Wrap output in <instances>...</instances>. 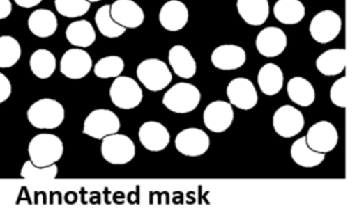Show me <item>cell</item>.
<instances>
[{
    "instance_id": "cell-9",
    "label": "cell",
    "mask_w": 357,
    "mask_h": 215,
    "mask_svg": "<svg viewBox=\"0 0 357 215\" xmlns=\"http://www.w3.org/2000/svg\"><path fill=\"white\" fill-rule=\"evenodd\" d=\"M304 115L298 109L285 104L280 106L273 116L275 133L283 138H292L304 129Z\"/></svg>"
},
{
    "instance_id": "cell-19",
    "label": "cell",
    "mask_w": 357,
    "mask_h": 215,
    "mask_svg": "<svg viewBox=\"0 0 357 215\" xmlns=\"http://www.w3.org/2000/svg\"><path fill=\"white\" fill-rule=\"evenodd\" d=\"M189 21V10L181 0H169L160 8V22L169 31H178Z\"/></svg>"
},
{
    "instance_id": "cell-33",
    "label": "cell",
    "mask_w": 357,
    "mask_h": 215,
    "mask_svg": "<svg viewBox=\"0 0 357 215\" xmlns=\"http://www.w3.org/2000/svg\"><path fill=\"white\" fill-rule=\"evenodd\" d=\"M91 3L87 0H55V8L66 18H77L89 13Z\"/></svg>"
},
{
    "instance_id": "cell-12",
    "label": "cell",
    "mask_w": 357,
    "mask_h": 215,
    "mask_svg": "<svg viewBox=\"0 0 357 215\" xmlns=\"http://www.w3.org/2000/svg\"><path fill=\"white\" fill-rule=\"evenodd\" d=\"M91 69H93V58L86 50L72 48L62 56L60 71L68 79H83L89 75Z\"/></svg>"
},
{
    "instance_id": "cell-2",
    "label": "cell",
    "mask_w": 357,
    "mask_h": 215,
    "mask_svg": "<svg viewBox=\"0 0 357 215\" xmlns=\"http://www.w3.org/2000/svg\"><path fill=\"white\" fill-rule=\"evenodd\" d=\"M26 117L29 122L36 129H54L63 123L66 110L58 100L43 98L29 108Z\"/></svg>"
},
{
    "instance_id": "cell-31",
    "label": "cell",
    "mask_w": 357,
    "mask_h": 215,
    "mask_svg": "<svg viewBox=\"0 0 357 215\" xmlns=\"http://www.w3.org/2000/svg\"><path fill=\"white\" fill-rule=\"evenodd\" d=\"M22 58V45L12 35L0 37V68H11Z\"/></svg>"
},
{
    "instance_id": "cell-10",
    "label": "cell",
    "mask_w": 357,
    "mask_h": 215,
    "mask_svg": "<svg viewBox=\"0 0 357 215\" xmlns=\"http://www.w3.org/2000/svg\"><path fill=\"white\" fill-rule=\"evenodd\" d=\"M210 144L208 134L197 127L183 129L175 138V148L181 154L188 157L202 156L208 152Z\"/></svg>"
},
{
    "instance_id": "cell-22",
    "label": "cell",
    "mask_w": 357,
    "mask_h": 215,
    "mask_svg": "<svg viewBox=\"0 0 357 215\" xmlns=\"http://www.w3.org/2000/svg\"><path fill=\"white\" fill-rule=\"evenodd\" d=\"M29 29L38 38L52 37L57 31L58 19L52 10L39 8L29 17Z\"/></svg>"
},
{
    "instance_id": "cell-4",
    "label": "cell",
    "mask_w": 357,
    "mask_h": 215,
    "mask_svg": "<svg viewBox=\"0 0 357 215\" xmlns=\"http://www.w3.org/2000/svg\"><path fill=\"white\" fill-rule=\"evenodd\" d=\"M137 75L144 87L151 92L162 91L172 81L170 69L160 58H147L139 63Z\"/></svg>"
},
{
    "instance_id": "cell-36",
    "label": "cell",
    "mask_w": 357,
    "mask_h": 215,
    "mask_svg": "<svg viewBox=\"0 0 357 215\" xmlns=\"http://www.w3.org/2000/svg\"><path fill=\"white\" fill-rule=\"evenodd\" d=\"M12 94V83L3 73L0 72V104L7 102Z\"/></svg>"
},
{
    "instance_id": "cell-21",
    "label": "cell",
    "mask_w": 357,
    "mask_h": 215,
    "mask_svg": "<svg viewBox=\"0 0 357 215\" xmlns=\"http://www.w3.org/2000/svg\"><path fill=\"white\" fill-rule=\"evenodd\" d=\"M237 10L248 25L260 26L268 19V0H237Z\"/></svg>"
},
{
    "instance_id": "cell-25",
    "label": "cell",
    "mask_w": 357,
    "mask_h": 215,
    "mask_svg": "<svg viewBox=\"0 0 357 215\" xmlns=\"http://www.w3.org/2000/svg\"><path fill=\"white\" fill-rule=\"evenodd\" d=\"M66 37L72 45L86 48L95 43L97 33L89 21L77 20L68 25Z\"/></svg>"
},
{
    "instance_id": "cell-28",
    "label": "cell",
    "mask_w": 357,
    "mask_h": 215,
    "mask_svg": "<svg viewBox=\"0 0 357 215\" xmlns=\"http://www.w3.org/2000/svg\"><path fill=\"white\" fill-rule=\"evenodd\" d=\"M288 97L300 106H309L314 102L315 90L308 79L294 77L287 83Z\"/></svg>"
},
{
    "instance_id": "cell-5",
    "label": "cell",
    "mask_w": 357,
    "mask_h": 215,
    "mask_svg": "<svg viewBox=\"0 0 357 215\" xmlns=\"http://www.w3.org/2000/svg\"><path fill=\"white\" fill-rule=\"evenodd\" d=\"M135 142L124 134H112L102 139L101 154L110 164L123 165L135 157Z\"/></svg>"
},
{
    "instance_id": "cell-29",
    "label": "cell",
    "mask_w": 357,
    "mask_h": 215,
    "mask_svg": "<svg viewBox=\"0 0 357 215\" xmlns=\"http://www.w3.org/2000/svg\"><path fill=\"white\" fill-rule=\"evenodd\" d=\"M30 68L35 77L41 79H50L57 68L55 54L47 49H38L30 58Z\"/></svg>"
},
{
    "instance_id": "cell-34",
    "label": "cell",
    "mask_w": 357,
    "mask_h": 215,
    "mask_svg": "<svg viewBox=\"0 0 357 215\" xmlns=\"http://www.w3.org/2000/svg\"><path fill=\"white\" fill-rule=\"evenodd\" d=\"M20 175L24 179L54 180L58 175V166L56 164L45 167L37 166L29 160L22 166Z\"/></svg>"
},
{
    "instance_id": "cell-37",
    "label": "cell",
    "mask_w": 357,
    "mask_h": 215,
    "mask_svg": "<svg viewBox=\"0 0 357 215\" xmlns=\"http://www.w3.org/2000/svg\"><path fill=\"white\" fill-rule=\"evenodd\" d=\"M12 8L11 0H0V20L7 19L11 15Z\"/></svg>"
},
{
    "instance_id": "cell-17",
    "label": "cell",
    "mask_w": 357,
    "mask_h": 215,
    "mask_svg": "<svg viewBox=\"0 0 357 215\" xmlns=\"http://www.w3.org/2000/svg\"><path fill=\"white\" fill-rule=\"evenodd\" d=\"M142 145L150 152H162L170 143V133L162 123L147 121L139 129Z\"/></svg>"
},
{
    "instance_id": "cell-7",
    "label": "cell",
    "mask_w": 357,
    "mask_h": 215,
    "mask_svg": "<svg viewBox=\"0 0 357 215\" xmlns=\"http://www.w3.org/2000/svg\"><path fill=\"white\" fill-rule=\"evenodd\" d=\"M121 121L118 115L108 109H97L87 115L83 123V134L102 140L106 136L118 133Z\"/></svg>"
},
{
    "instance_id": "cell-14",
    "label": "cell",
    "mask_w": 357,
    "mask_h": 215,
    "mask_svg": "<svg viewBox=\"0 0 357 215\" xmlns=\"http://www.w3.org/2000/svg\"><path fill=\"white\" fill-rule=\"evenodd\" d=\"M234 116L235 113L229 102L215 100L204 109V125L213 133H223L233 125Z\"/></svg>"
},
{
    "instance_id": "cell-23",
    "label": "cell",
    "mask_w": 357,
    "mask_h": 215,
    "mask_svg": "<svg viewBox=\"0 0 357 215\" xmlns=\"http://www.w3.org/2000/svg\"><path fill=\"white\" fill-rule=\"evenodd\" d=\"M347 50L344 48H333L326 50L317 58V70L325 77H335L346 68Z\"/></svg>"
},
{
    "instance_id": "cell-32",
    "label": "cell",
    "mask_w": 357,
    "mask_h": 215,
    "mask_svg": "<svg viewBox=\"0 0 357 215\" xmlns=\"http://www.w3.org/2000/svg\"><path fill=\"white\" fill-rule=\"evenodd\" d=\"M125 62L121 56H108L100 58L93 67V72L99 79H116L122 74Z\"/></svg>"
},
{
    "instance_id": "cell-15",
    "label": "cell",
    "mask_w": 357,
    "mask_h": 215,
    "mask_svg": "<svg viewBox=\"0 0 357 215\" xmlns=\"http://www.w3.org/2000/svg\"><path fill=\"white\" fill-rule=\"evenodd\" d=\"M256 47L261 56L275 58L287 47V37L279 27H265L257 35Z\"/></svg>"
},
{
    "instance_id": "cell-20",
    "label": "cell",
    "mask_w": 357,
    "mask_h": 215,
    "mask_svg": "<svg viewBox=\"0 0 357 215\" xmlns=\"http://www.w3.org/2000/svg\"><path fill=\"white\" fill-rule=\"evenodd\" d=\"M169 63L177 77L181 79H192L197 71V64L190 50L183 45L171 47L168 56Z\"/></svg>"
},
{
    "instance_id": "cell-16",
    "label": "cell",
    "mask_w": 357,
    "mask_h": 215,
    "mask_svg": "<svg viewBox=\"0 0 357 215\" xmlns=\"http://www.w3.org/2000/svg\"><path fill=\"white\" fill-rule=\"evenodd\" d=\"M112 19L125 29H137L145 20L143 8L133 0H116L110 6Z\"/></svg>"
},
{
    "instance_id": "cell-35",
    "label": "cell",
    "mask_w": 357,
    "mask_h": 215,
    "mask_svg": "<svg viewBox=\"0 0 357 215\" xmlns=\"http://www.w3.org/2000/svg\"><path fill=\"white\" fill-rule=\"evenodd\" d=\"M330 100L338 108H347L348 106V79L347 77H340L334 81L330 88Z\"/></svg>"
},
{
    "instance_id": "cell-30",
    "label": "cell",
    "mask_w": 357,
    "mask_h": 215,
    "mask_svg": "<svg viewBox=\"0 0 357 215\" xmlns=\"http://www.w3.org/2000/svg\"><path fill=\"white\" fill-rule=\"evenodd\" d=\"M95 21L98 29L104 37L116 39V38L124 35L126 31L125 27L121 26L112 19V15H110V4H105L97 10Z\"/></svg>"
},
{
    "instance_id": "cell-18",
    "label": "cell",
    "mask_w": 357,
    "mask_h": 215,
    "mask_svg": "<svg viewBox=\"0 0 357 215\" xmlns=\"http://www.w3.org/2000/svg\"><path fill=\"white\" fill-rule=\"evenodd\" d=\"M211 61L215 68L220 70H236L246 62V52L241 46L223 44L215 48L211 54Z\"/></svg>"
},
{
    "instance_id": "cell-27",
    "label": "cell",
    "mask_w": 357,
    "mask_h": 215,
    "mask_svg": "<svg viewBox=\"0 0 357 215\" xmlns=\"http://www.w3.org/2000/svg\"><path fill=\"white\" fill-rule=\"evenodd\" d=\"M305 13V6L300 0H278L273 6V15L282 24H298L304 19Z\"/></svg>"
},
{
    "instance_id": "cell-11",
    "label": "cell",
    "mask_w": 357,
    "mask_h": 215,
    "mask_svg": "<svg viewBox=\"0 0 357 215\" xmlns=\"http://www.w3.org/2000/svg\"><path fill=\"white\" fill-rule=\"evenodd\" d=\"M305 137L309 148L321 154L332 152L337 145V129L329 121H319L311 125Z\"/></svg>"
},
{
    "instance_id": "cell-3",
    "label": "cell",
    "mask_w": 357,
    "mask_h": 215,
    "mask_svg": "<svg viewBox=\"0 0 357 215\" xmlns=\"http://www.w3.org/2000/svg\"><path fill=\"white\" fill-rule=\"evenodd\" d=\"M202 93L196 86L177 83L165 93L162 104L171 112L187 114L199 106Z\"/></svg>"
},
{
    "instance_id": "cell-38",
    "label": "cell",
    "mask_w": 357,
    "mask_h": 215,
    "mask_svg": "<svg viewBox=\"0 0 357 215\" xmlns=\"http://www.w3.org/2000/svg\"><path fill=\"white\" fill-rule=\"evenodd\" d=\"M17 6L24 8H32L38 6L43 2V0H14Z\"/></svg>"
},
{
    "instance_id": "cell-26",
    "label": "cell",
    "mask_w": 357,
    "mask_h": 215,
    "mask_svg": "<svg viewBox=\"0 0 357 215\" xmlns=\"http://www.w3.org/2000/svg\"><path fill=\"white\" fill-rule=\"evenodd\" d=\"M290 156L298 166L313 168L319 166L325 160V154L311 150L307 144L306 137L300 138L292 143Z\"/></svg>"
},
{
    "instance_id": "cell-8",
    "label": "cell",
    "mask_w": 357,
    "mask_h": 215,
    "mask_svg": "<svg viewBox=\"0 0 357 215\" xmlns=\"http://www.w3.org/2000/svg\"><path fill=\"white\" fill-rule=\"evenodd\" d=\"M342 21L340 15L333 10H325L317 13L309 25L311 37L319 44L333 41L342 31Z\"/></svg>"
},
{
    "instance_id": "cell-24",
    "label": "cell",
    "mask_w": 357,
    "mask_h": 215,
    "mask_svg": "<svg viewBox=\"0 0 357 215\" xmlns=\"http://www.w3.org/2000/svg\"><path fill=\"white\" fill-rule=\"evenodd\" d=\"M258 85L265 95L273 96L281 91L284 85V74L282 69L273 63H267L261 67L258 73Z\"/></svg>"
},
{
    "instance_id": "cell-13",
    "label": "cell",
    "mask_w": 357,
    "mask_h": 215,
    "mask_svg": "<svg viewBox=\"0 0 357 215\" xmlns=\"http://www.w3.org/2000/svg\"><path fill=\"white\" fill-rule=\"evenodd\" d=\"M227 95L229 104L241 110H252L258 104L256 88L252 81L245 77H237L229 81Z\"/></svg>"
},
{
    "instance_id": "cell-6",
    "label": "cell",
    "mask_w": 357,
    "mask_h": 215,
    "mask_svg": "<svg viewBox=\"0 0 357 215\" xmlns=\"http://www.w3.org/2000/svg\"><path fill=\"white\" fill-rule=\"evenodd\" d=\"M110 99L114 106L123 110H132L141 104L143 90L132 77H118L109 89Z\"/></svg>"
},
{
    "instance_id": "cell-39",
    "label": "cell",
    "mask_w": 357,
    "mask_h": 215,
    "mask_svg": "<svg viewBox=\"0 0 357 215\" xmlns=\"http://www.w3.org/2000/svg\"><path fill=\"white\" fill-rule=\"evenodd\" d=\"M87 1H89L91 3V2H99L101 1V0H87Z\"/></svg>"
},
{
    "instance_id": "cell-1",
    "label": "cell",
    "mask_w": 357,
    "mask_h": 215,
    "mask_svg": "<svg viewBox=\"0 0 357 215\" xmlns=\"http://www.w3.org/2000/svg\"><path fill=\"white\" fill-rule=\"evenodd\" d=\"M29 156L33 164L45 167L56 164L63 156L62 140L54 134H38L29 143Z\"/></svg>"
}]
</instances>
